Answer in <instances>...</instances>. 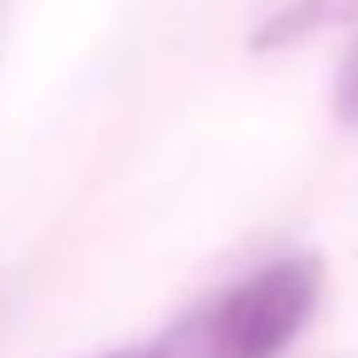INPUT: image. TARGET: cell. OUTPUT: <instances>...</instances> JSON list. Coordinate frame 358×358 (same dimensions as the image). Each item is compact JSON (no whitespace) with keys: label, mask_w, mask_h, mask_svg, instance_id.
Returning a JSON list of instances; mask_svg holds the SVG:
<instances>
[{"label":"cell","mask_w":358,"mask_h":358,"mask_svg":"<svg viewBox=\"0 0 358 358\" xmlns=\"http://www.w3.org/2000/svg\"><path fill=\"white\" fill-rule=\"evenodd\" d=\"M319 304V260L280 255L206 309L211 358H280Z\"/></svg>","instance_id":"6da1fadb"},{"label":"cell","mask_w":358,"mask_h":358,"mask_svg":"<svg viewBox=\"0 0 358 358\" xmlns=\"http://www.w3.org/2000/svg\"><path fill=\"white\" fill-rule=\"evenodd\" d=\"M358 20V0H289L280 6L255 35L250 45L255 50H289L319 30H334V25H353Z\"/></svg>","instance_id":"7a4b0ae2"},{"label":"cell","mask_w":358,"mask_h":358,"mask_svg":"<svg viewBox=\"0 0 358 358\" xmlns=\"http://www.w3.org/2000/svg\"><path fill=\"white\" fill-rule=\"evenodd\" d=\"M334 113H338L348 128H358V40H353V50H348L343 64H338V79H334Z\"/></svg>","instance_id":"3957f363"},{"label":"cell","mask_w":358,"mask_h":358,"mask_svg":"<svg viewBox=\"0 0 358 358\" xmlns=\"http://www.w3.org/2000/svg\"><path fill=\"white\" fill-rule=\"evenodd\" d=\"M103 358H148V348H118V353H103Z\"/></svg>","instance_id":"277c9868"}]
</instances>
